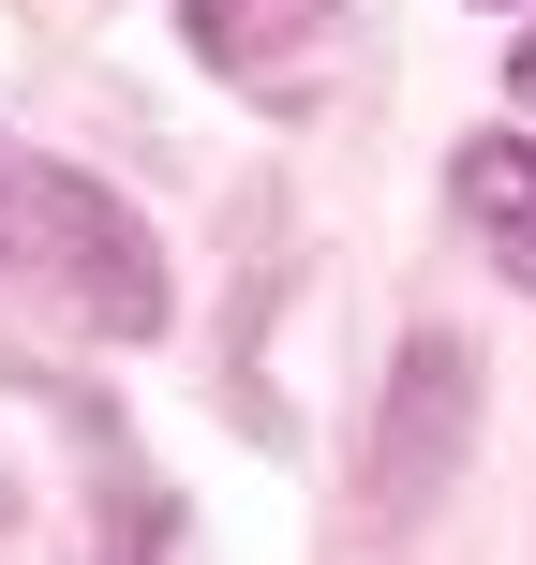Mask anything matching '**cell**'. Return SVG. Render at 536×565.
I'll list each match as a JSON object with an SVG mask.
<instances>
[{
  "label": "cell",
  "instance_id": "4",
  "mask_svg": "<svg viewBox=\"0 0 536 565\" xmlns=\"http://www.w3.org/2000/svg\"><path fill=\"white\" fill-rule=\"evenodd\" d=\"M448 194H462V224L507 254V282L536 298V135H477V149L448 164Z\"/></svg>",
  "mask_w": 536,
  "mask_h": 565
},
{
  "label": "cell",
  "instance_id": "2",
  "mask_svg": "<svg viewBox=\"0 0 536 565\" xmlns=\"http://www.w3.org/2000/svg\"><path fill=\"white\" fill-rule=\"evenodd\" d=\"M15 224H30V254L75 282V312H90L105 342L165 328V268H149V238H135V209H119V194H90L75 164H30V179H15Z\"/></svg>",
  "mask_w": 536,
  "mask_h": 565
},
{
  "label": "cell",
  "instance_id": "1",
  "mask_svg": "<svg viewBox=\"0 0 536 565\" xmlns=\"http://www.w3.org/2000/svg\"><path fill=\"white\" fill-rule=\"evenodd\" d=\"M462 447H477V358H462V328H418L388 358V402H372V521L418 536L448 507Z\"/></svg>",
  "mask_w": 536,
  "mask_h": 565
},
{
  "label": "cell",
  "instance_id": "6",
  "mask_svg": "<svg viewBox=\"0 0 536 565\" xmlns=\"http://www.w3.org/2000/svg\"><path fill=\"white\" fill-rule=\"evenodd\" d=\"M0 209H15V164H0Z\"/></svg>",
  "mask_w": 536,
  "mask_h": 565
},
{
  "label": "cell",
  "instance_id": "3",
  "mask_svg": "<svg viewBox=\"0 0 536 565\" xmlns=\"http://www.w3.org/2000/svg\"><path fill=\"white\" fill-rule=\"evenodd\" d=\"M328 45H343V0H195V60L269 89V105H298L328 75Z\"/></svg>",
  "mask_w": 536,
  "mask_h": 565
},
{
  "label": "cell",
  "instance_id": "5",
  "mask_svg": "<svg viewBox=\"0 0 536 565\" xmlns=\"http://www.w3.org/2000/svg\"><path fill=\"white\" fill-rule=\"evenodd\" d=\"M507 89H522V105H536V30H522V45H507Z\"/></svg>",
  "mask_w": 536,
  "mask_h": 565
}]
</instances>
